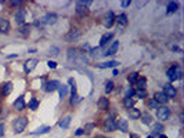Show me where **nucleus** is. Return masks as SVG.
Segmentation results:
<instances>
[{"label":"nucleus","instance_id":"21","mask_svg":"<svg viewBox=\"0 0 184 138\" xmlns=\"http://www.w3.org/2000/svg\"><path fill=\"white\" fill-rule=\"evenodd\" d=\"M11 91H13V83H11V82H8V83H4L3 86H1V94H3L4 97H7Z\"/></svg>","mask_w":184,"mask_h":138},{"label":"nucleus","instance_id":"49","mask_svg":"<svg viewBox=\"0 0 184 138\" xmlns=\"http://www.w3.org/2000/svg\"><path fill=\"white\" fill-rule=\"evenodd\" d=\"M159 138H168L166 135H163V134H159Z\"/></svg>","mask_w":184,"mask_h":138},{"label":"nucleus","instance_id":"9","mask_svg":"<svg viewBox=\"0 0 184 138\" xmlns=\"http://www.w3.org/2000/svg\"><path fill=\"white\" fill-rule=\"evenodd\" d=\"M104 128L107 131H114V130H116V120L114 119L112 116L107 117V120L104 122Z\"/></svg>","mask_w":184,"mask_h":138},{"label":"nucleus","instance_id":"2","mask_svg":"<svg viewBox=\"0 0 184 138\" xmlns=\"http://www.w3.org/2000/svg\"><path fill=\"white\" fill-rule=\"evenodd\" d=\"M26 126H28V119L25 116H21L18 119H15L14 123H13V127H14L15 133H22V131L25 130Z\"/></svg>","mask_w":184,"mask_h":138},{"label":"nucleus","instance_id":"41","mask_svg":"<svg viewBox=\"0 0 184 138\" xmlns=\"http://www.w3.org/2000/svg\"><path fill=\"white\" fill-rule=\"evenodd\" d=\"M148 105H150V108H158V102L155 99H152V101L148 102Z\"/></svg>","mask_w":184,"mask_h":138},{"label":"nucleus","instance_id":"17","mask_svg":"<svg viewBox=\"0 0 184 138\" xmlns=\"http://www.w3.org/2000/svg\"><path fill=\"white\" fill-rule=\"evenodd\" d=\"M116 22H118V25L120 26V28H125V26H127V24H129V19H127L126 14H119L118 15V18H115Z\"/></svg>","mask_w":184,"mask_h":138},{"label":"nucleus","instance_id":"29","mask_svg":"<svg viewBox=\"0 0 184 138\" xmlns=\"http://www.w3.org/2000/svg\"><path fill=\"white\" fill-rule=\"evenodd\" d=\"M123 105H125V108L132 109L134 106V99L130 98V97H125V99H123Z\"/></svg>","mask_w":184,"mask_h":138},{"label":"nucleus","instance_id":"36","mask_svg":"<svg viewBox=\"0 0 184 138\" xmlns=\"http://www.w3.org/2000/svg\"><path fill=\"white\" fill-rule=\"evenodd\" d=\"M37 106H39V101L37 99H31V102H29V108L32 109V111H36L37 109Z\"/></svg>","mask_w":184,"mask_h":138},{"label":"nucleus","instance_id":"34","mask_svg":"<svg viewBox=\"0 0 184 138\" xmlns=\"http://www.w3.org/2000/svg\"><path fill=\"white\" fill-rule=\"evenodd\" d=\"M138 75L137 72H133V73H130L129 76H127V80H129V83H136L137 82V79H138Z\"/></svg>","mask_w":184,"mask_h":138},{"label":"nucleus","instance_id":"1","mask_svg":"<svg viewBox=\"0 0 184 138\" xmlns=\"http://www.w3.org/2000/svg\"><path fill=\"white\" fill-rule=\"evenodd\" d=\"M166 75H168V77H169L170 82H176V80L181 79V69H180V66H179V65L170 66V68L168 69Z\"/></svg>","mask_w":184,"mask_h":138},{"label":"nucleus","instance_id":"5","mask_svg":"<svg viewBox=\"0 0 184 138\" xmlns=\"http://www.w3.org/2000/svg\"><path fill=\"white\" fill-rule=\"evenodd\" d=\"M57 22V15L55 14H47L46 17L40 19V22H36V25H54Z\"/></svg>","mask_w":184,"mask_h":138},{"label":"nucleus","instance_id":"31","mask_svg":"<svg viewBox=\"0 0 184 138\" xmlns=\"http://www.w3.org/2000/svg\"><path fill=\"white\" fill-rule=\"evenodd\" d=\"M51 128L49 127V126H44V127H40V128H37L36 131H33L32 133V135H39V134H46V133H49Z\"/></svg>","mask_w":184,"mask_h":138},{"label":"nucleus","instance_id":"52","mask_svg":"<svg viewBox=\"0 0 184 138\" xmlns=\"http://www.w3.org/2000/svg\"><path fill=\"white\" fill-rule=\"evenodd\" d=\"M97 138H104V137H97Z\"/></svg>","mask_w":184,"mask_h":138},{"label":"nucleus","instance_id":"26","mask_svg":"<svg viewBox=\"0 0 184 138\" xmlns=\"http://www.w3.org/2000/svg\"><path fill=\"white\" fill-rule=\"evenodd\" d=\"M58 91H60V98H64V97H67V94H68V86H65V84H60L57 88Z\"/></svg>","mask_w":184,"mask_h":138},{"label":"nucleus","instance_id":"38","mask_svg":"<svg viewBox=\"0 0 184 138\" xmlns=\"http://www.w3.org/2000/svg\"><path fill=\"white\" fill-rule=\"evenodd\" d=\"M93 128H94V124L93 123H89L86 127H85V133H86V134H90Z\"/></svg>","mask_w":184,"mask_h":138},{"label":"nucleus","instance_id":"6","mask_svg":"<svg viewBox=\"0 0 184 138\" xmlns=\"http://www.w3.org/2000/svg\"><path fill=\"white\" fill-rule=\"evenodd\" d=\"M80 37H82V32H80L79 29H72L69 33H67L65 40H67V42H78Z\"/></svg>","mask_w":184,"mask_h":138},{"label":"nucleus","instance_id":"15","mask_svg":"<svg viewBox=\"0 0 184 138\" xmlns=\"http://www.w3.org/2000/svg\"><path fill=\"white\" fill-rule=\"evenodd\" d=\"M14 108L17 109V111H22V109H25V99H24V95H19L18 98L15 99Z\"/></svg>","mask_w":184,"mask_h":138},{"label":"nucleus","instance_id":"8","mask_svg":"<svg viewBox=\"0 0 184 138\" xmlns=\"http://www.w3.org/2000/svg\"><path fill=\"white\" fill-rule=\"evenodd\" d=\"M36 65H37V59L31 58V59H28V61H25V64H24V70H25L26 73L32 72L33 69L36 68Z\"/></svg>","mask_w":184,"mask_h":138},{"label":"nucleus","instance_id":"35","mask_svg":"<svg viewBox=\"0 0 184 138\" xmlns=\"http://www.w3.org/2000/svg\"><path fill=\"white\" fill-rule=\"evenodd\" d=\"M134 95L138 97V98H145V97H147V91L141 90V88H137V90L134 91Z\"/></svg>","mask_w":184,"mask_h":138},{"label":"nucleus","instance_id":"30","mask_svg":"<svg viewBox=\"0 0 184 138\" xmlns=\"http://www.w3.org/2000/svg\"><path fill=\"white\" fill-rule=\"evenodd\" d=\"M118 65V62L116 61H108V62H102V64H98V68H114V66Z\"/></svg>","mask_w":184,"mask_h":138},{"label":"nucleus","instance_id":"28","mask_svg":"<svg viewBox=\"0 0 184 138\" xmlns=\"http://www.w3.org/2000/svg\"><path fill=\"white\" fill-rule=\"evenodd\" d=\"M112 37H114V35H112V33H108V35H104V36L101 37V40H100V47H104L105 44L108 43V42L112 39Z\"/></svg>","mask_w":184,"mask_h":138},{"label":"nucleus","instance_id":"50","mask_svg":"<svg viewBox=\"0 0 184 138\" xmlns=\"http://www.w3.org/2000/svg\"><path fill=\"white\" fill-rule=\"evenodd\" d=\"M147 138H154V135H150V137H147Z\"/></svg>","mask_w":184,"mask_h":138},{"label":"nucleus","instance_id":"18","mask_svg":"<svg viewBox=\"0 0 184 138\" xmlns=\"http://www.w3.org/2000/svg\"><path fill=\"white\" fill-rule=\"evenodd\" d=\"M104 25L107 26V28H111L112 25H114V22H115V15H114V13H108V15L104 18Z\"/></svg>","mask_w":184,"mask_h":138},{"label":"nucleus","instance_id":"39","mask_svg":"<svg viewBox=\"0 0 184 138\" xmlns=\"http://www.w3.org/2000/svg\"><path fill=\"white\" fill-rule=\"evenodd\" d=\"M24 3L22 0H13V1H10L11 6H14V7H18V6H21V4Z\"/></svg>","mask_w":184,"mask_h":138},{"label":"nucleus","instance_id":"51","mask_svg":"<svg viewBox=\"0 0 184 138\" xmlns=\"http://www.w3.org/2000/svg\"><path fill=\"white\" fill-rule=\"evenodd\" d=\"M0 111H1V102H0Z\"/></svg>","mask_w":184,"mask_h":138},{"label":"nucleus","instance_id":"47","mask_svg":"<svg viewBox=\"0 0 184 138\" xmlns=\"http://www.w3.org/2000/svg\"><path fill=\"white\" fill-rule=\"evenodd\" d=\"M130 138H140L137 134H130Z\"/></svg>","mask_w":184,"mask_h":138},{"label":"nucleus","instance_id":"3","mask_svg":"<svg viewBox=\"0 0 184 138\" xmlns=\"http://www.w3.org/2000/svg\"><path fill=\"white\" fill-rule=\"evenodd\" d=\"M68 58H69V61H73L75 64H86L87 62L86 57L85 55H78V53L75 50H69Z\"/></svg>","mask_w":184,"mask_h":138},{"label":"nucleus","instance_id":"44","mask_svg":"<svg viewBox=\"0 0 184 138\" xmlns=\"http://www.w3.org/2000/svg\"><path fill=\"white\" fill-rule=\"evenodd\" d=\"M82 134H85V130H83V128H79V130H76L75 135H82Z\"/></svg>","mask_w":184,"mask_h":138},{"label":"nucleus","instance_id":"12","mask_svg":"<svg viewBox=\"0 0 184 138\" xmlns=\"http://www.w3.org/2000/svg\"><path fill=\"white\" fill-rule=\"evenodd\" d=\"M154 99H155L158 104H166V102L169 101V98L166 97V94L163 93V91H158V93H155V95H154Z\"/></svg>","mask_w":184,"mask_h":138},{"label":"nucleus","instance_id":"46","mask_svg":"<svg viewBox=\"0 0 184 138\" xmlns=\"http://www.w3.org/2000/svg\"><path fill=\"white\" fill-rule=\"evenodd\" d=\"M129 4H130V1H127V0H123L122 3H120V6H122V7H127Z\"/></svg>","mask_w":184,"mask_h":138},{"label":"nucleus","instance_id":"42","mask_svg":"<svg viewBox=\"0 0 184 138\" xmlns=\"http://www.w3.org/2000/svg\"><path fill=\"white\" fill-rule=\"evenodd\" d=\"M133 95H134V90L133 88H129V90L126 91V97H130V98H132Z\"/></svg>","mask_w":184,"mask_h":138},{"label":"nucleus","instance_id":"43","mask_svg":"<svg viewBox=\"0 0 184 138\" xmlns=\"http://www.w3.org/2000/svg\"><path fill=\"white\" fill-rule=\"evenodd\" d=\"M50 54H51V55H57V54H58V48H55V47L50 48Z\"/></svg>","mask_w":184,"mask_h":138},{"label":"nucleus","instance_id":"23","mask_svg":"<svg viewBox=\"0 0 184 138\" xmlns=\"http://www.w3.org/2000/svg\"><path fill=\"white\" fill-rule=\"evenodd\" d=\"M177 10H179V3H177V1H170V3L168 4L166 13H168V14H172V13H176Z\"/></svg>","mask_w":184,"mask_h":138},{"label":"nucleus","instance_id":"19","mask_svg":"<svg viewBox=\"0 0 184 138\" xmlns=\"http://www.w3.org/2000/svg\"><path fill=\"white\" fill-rule=\"evenodd\" d=\"M29 32H31V28H29V25H26V24H24V25H21L18 28V35L22 37L29 36Z\"/></svg>","mask_w":184,"mask_h":138},{"label":"nucleus","instance_id":"22","mask_svg":"<svg viewBox=\"0 0 184 138\" xmlns=\"http://www.w3.org/2000/svg\"><path fill=\"white\" fill-rule=\"evenodd\" d=\"M118 48H119V42H114L111 47L107 50V53H104V55L105 57H107V55H114L116 51H118Z\"/></svg>","mask_w":184,"mask_h":138},{"label":"nucleus","instance_id":"14","mask_svg":"<svg viewBox=\"0 0 184 138\" xmlns=\"http://www.w3.org/2000/svg\"><path fill=\"white\" fill-rule=\"evenodd\" d=\"M58 86H60V82H57V80H50V82L46 84V91L47 93H53V91H55L58 88Z\"/></svg>","mask_w":184,"mask_h":138},{"label":"nucleus","instance_id":"13","mask_svg":"<svg viewBox=\"0 0 184 138\" xmlns=\"http://www.w3.org/2000/svg\"><path fill=\"white\" fill-rule=\"evenodd\" d=\"M116 128L120 130L122 133H127V131H129V127H127L126 119H118L116 120Z\"/></svg>","mask_w":184,"mask_h":138},{"label":"nucleus","instance_id":"45","mask_svg":"<svg viewBox=\"0 0 184 138\" xmlns=\"http://www.w3.org/2000/svg\"><path fill=\"white\" fill-rule=\"evenodd\" d=\"M4 135V124H0V137Z\"/></svg>","mask_w":184,"mask_h":138},{"label":"nucleus","instance_id":"48","mask_svg":"<svg viewBox=\"0 0 184 138\" xmlns=\"http://www.w3.org/2000/svg\"><path fill=\"white\" fill-rule=\"evenodd\" d=\"M118 75H119V72H118V70L115 69V70H114V76H118Z\"/></svg>","mask_w":184,"mask_h":138},{"label":"nucleus","instance_id":"7","mask_svg":"<svg viewBox=\"0 0 184 138\" xmlns=\"http://www.w3.org/2000/svg\"><path fill=\"white\" fill-rule=\"evenodd\" d=\"M14 18L18 25H24V24H25V19H26V11L24 10V8H19V10L15 13Z\"/></svg>","mask_w":184,"mask_h":138},{"label":"nucleus","instance_id":"37","mask_svg":"<svg viewBox=\"0 0 184 138\" xmlns=\"http://www.w3.org/2000/svg\"><path fill=\"white\" fill-rule=\"evenodd\" d=\"M112 90H114V83L112 82H107V84H105V93L109 94Z\"/></svg>","mask_w":184,"mask_h":138},{"label":"nucleus","instance_id":"16","mask_svg":"<svg viewBox=\"0 0 184 138\" xmlns=\"http://www.w3.org/2000/svg\"><path fill=\"white\" fill-rule=\"evenodd\" d=\"M10 30V22L6 18H0V32L1 33H7Z\"/></svg>","mask_w":184,"mask_h":138},{"label":"nucleus","instance_id":"33","mask_svg":"<svg viewBox=\"0 0 184 138\" xmlns=\"http://www.w3.org/2000/svg\"><path fill=\"white\" fill-rule=\"evenodd\" d=\"M140 117H143V123L144 124H151L152 123V116L150 115V113H144V115H141Z\"/></svg>","mask_w":184,"mask_h":138},{"label":"nucleus","instance_id":"20","mask_svg":"<svg viewBox=\"0 0 184 138\" xmlns=\"http://www.w3.org/2000/svg\"><path fill=\"white\" fill-rule=\"evenodd\" d=\"M97 106H98L100 109H101V111H105V109H108V106H109L108 98H107V97H101V98L98 99Z\"/></svg>","mask_w":184,"mask_h":138},{"label":"nucleus","instance_id":"4","mask_svg":"<svg viewBox=\"0 0 184 138\" xmlns=\"http://www.w3.org/2000/svg\"><path fill=\"white\" fill-rule=\"evenodd\" d=\"M156 117H158L159 122H166V120L170 117L169 108H166V106H161V108H158V111H156Z\"/></svg>","mask_w":184,"mask_h":138},{"label":"nucleus","instance_id":"32","mask_svg":"<svg viewBox=\"0 0 184 138\" xmlns=\"http://www.w3.org/2000/svg\"><path fill=\"white\" fill-rule=\"evenodd\" d=\"M136 83H137V87H138V88L144 90L145 86H147V79H145V77H138Z\"/></svg>","mask_w":184,"mask_h":138},{"label":"nucleus","instance_id":"40","mask_svg":"<svg viewBox=\"0 0 184 138\" xmlns=\"http://www.w3.org/2000/svg\"><path fill=\"white\" fill-rule=\"evenodd\" d=\"M47 65H49V68H50V69H55V68H57V62L49 61V62H47Z\"/></svg>","mask_w":184,"mask_h":138},{"label":"nucleus","instance_id":"25","mask_svg":"<svg viewBox=\"0 0 184 138\" xmlns=\"http://www.w3.org/2000/svg\"><path fill=\"white\" fill-rule=\"evenodd\" d=\"M140 116H141V112L137 108L129 109V117L130 119H140Z\"/></svg>","mask_w":184,"mask_h":138},{"label":"nucleus","instance_id":"24","mask_svg":"<svg viewBox=\"0 0 184 138\" xmlns=\"http://www.w3.org/2000/svg\"><path fill=\"white\" fill-rule=\"evenodd\" d=\"M71 120H72V117L69 116V115H68V116H65V117H62V120L60 122V127L64 128V130H65V128H68L69 124H71Z\"/></svg>","mask_w":184,"mask_h":138},{"label":"nucleus","instance_id":"27","mask_svg":"<svg viewBox=\"0 0 184 138\" xmlns=\"http://www.w3.org/2000/svg\"><path fill=\"white\" fill-rule=\"evenodd\" d=\"M165 130L162 126V123H154L152 124V133L154 134H162V131Z\"/></svg>","mask_w":184,"mask_h":138},{"label":"nucleus","instance_id":"11","mask_svg":"<svg viewBox=\"0 0 184 138\" xmlns=\"http://www.w3.org/2000/svg\"><path fill=\"white\" fill-rule=\"evenodd\" d=\"M76 14L79 17H85L87 14V7L83 1H76Z\"/></svg>","mask_w":184,"mask_h":138},{"label":"nucleus","instance_id":"10","mask_svg":"<svg viewBox=\"0 0 184 138\" xmlns=\"http://www.w3.org/2000/svg\"><path fill=\"white\" fill-rule=\"evenodd\" d=\"M163 93L166 94V97H168V98H174V97H176V94H177L176 88H174L172 84H165Z\"/></svg>","mask_w":184,"mask_h":138}]
</instances>
